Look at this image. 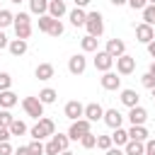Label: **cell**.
<instances>
[{
	"label": "cell",
	"mask_w": 155,
	"mask_h": 155,
	"mask_svg": "<svg viewBox=\"0 0 155 155\" xmlns=\"http://www.w3.org/2000/svg\"><path fill=\"white\" fill-rule=\"evenodd\" d=\"M44 107H46V104H44L39 97H24V99H22V109L27 111V116H34L36 121L44 116Z\"/></svg>",
	"instance_id": "obj_1"
},
{
	"label": "cell",
	"mask_w": 155,
	"mask_h": 155,
	"mask_svg": "<svg viewBox=\"0 0 155 155\" xmlns=\"http://www.w3.org/2000/svg\"><path fill=\"white\" fill-rule=\"evenodd\" d=\"M85 27H87V34L102 36V31H104V17H102V12H87Z\"/></svg>",
	"instance_id": "obj_2"
},
{
	"label": "cell",
	"mask_w": 155,
	"mask_h": 155,
	"mask_svg": "<svg viewBox=\"0 0 155 155\" xmlns=\"http://www.w3.org/2000/svg\"><path fill=\"white\" fill-rule=\"evenodd\" d=\"M92 131V121H87V119H78V121H73L70 124V128H68V136H70V140H80L85 133H90Z\"/></svg>",
	"instance_id": "obj_3"
},
{
	"label": "cell",
	"mask_w": 155,
	"mask_h": 155,
	"mask_svg": "<svg viewBox=\"0 0 155 155\" xmlns=\"http://www.w3.org/2000/svg\"><path fill=\"white\" fill-rule=\"evenodd\" d=\"M133 70H136V58H133V56L124 53V56L116 58V73H119V75H131Z\"/></svg>",
	"instance_id": "obj_4"
},
{
	"label": "cell",
	"mask_w": 155,
	"mask_h": 155,
	"mask_svg": "<svg viewBox=\"0 0 155 155\" xmlns=\"http://www.w3.org/2000/svg\"><path fill=\"white\" fill-rule=\"evenodd\" d=\"M114 63H116V58H111L107 51H94V68H97V70L107 73V70H111Z\"/></svg>",
	"instance_id": "obj_5"
},
{
	"label": "cell",
	"mask_w": 155,
	"mask_h": 155,
	"mask_svg": "<svg viewBox=\"0 0 155 155\" xmlns=\"http://www.w3.org/2000/svg\"><path fill=\"white\" fill-rule=\"evenodd\" d=\"M85 68H87V58H85L82 53H75V56L68 58V70H70L73 75H82Z\"/></svg>",
	"instance_id": "obj_6"
},
{
	"label": "cell",
	"mask_w": 155,
	"mask_h": 155,
	"mask_svg": "<svg viewBox=\"0 0 155 155\" xmlns=\"http://www.w3.org/2000/svg\"><path fill=\"white\" fill-rule=\"evenodd\" d=\"M63 111H65V116H68L70 121H78V119H82V116H85V107H82L78 99H70V102L65 104V109H63Z\"/></svg>",
	"instance_id": "obj_7"
},
{
	"label": "cell",
	"mask_w": 155,
	"mask_h": 155,
	"mask_svg": "<svg viewBox=\"0 0 155 155\" xmlns=\"http://www.w3.org/2000/svg\"><path fill=\"white\" fill-rule=\"evenodd\" d=\"M136 39L140 41V44H150L153 39H155V29H153V24H138L136 27Z\"/></svg>",
	"instance_id": "obj_8"
},
{
	"label": "cell",
	"mask_w": 155,
	"mask_h": 155,
	"mask_svg": "<svg viewBox=\"0 0 155 155\" xmlns=\"http://www.w3.org/2000/svg\"><path fill=\"white\" fill-rule=\"evenodd\" d=\"M99 82H102V87H104V90H109V92H114V90H119V87H121V78H119L116 73H111V70H107V73L99 78Z\"/></svg>",
	"instance_id": "obj_9"
},
{
	"label": "cell",
	"mask_w": 155,
	"mask_h": 155,
	"mask_svg": "<svg viewBox=\"0 0 155 155\" xmlns=\"http://www.w3.org/2000/svg\"><path fill=\"white\" fill-rule=\"evenodd\" d=\"M102 121L114 131V128H119V126L124 124V116H121V111H119V109H107V111H104V116H102Z\"/></svg>",
	"instance_id": "obj_10"
},
{
	"label": "cell",
	"mask_w": 155,
	"mask_h": 155,
	"mask_svg": "<svg viewBox=\"0 0 155 155\" xmlns=\"http://www.w3.org/2000/svg\"><path fill=\"white\" fill-rule=\"evenodd\" d=\"M104 51H107L111 58H119V56H124V53H126V44H124L121 39H116V36H114V39H109V41H107V48H104Z\"/></svg>",
	"instance_id": "obj_11"
},
{
	"label": "cell",
	"mask_w": 155,
	"mask_h": 155,
	"mask_svg": "<svg viewBox=\"0 0 155 155\" xmlns=\"http://www.w3.org/2000/svg\"><path fill=\"white\" fill-rule=\"evenodd\" d=\"M128 121H131V126H143L145 121H148V111L138 104V107H131V111H128Z\"/></svg>",
	"instance_id": "obj_12"
},
{
	"label": "cell",
	"mask_w": 155,
	"mask_h": 155,
	"mask_svg": "<svg viewBox=\"0 0 155 155\" xmlns=\"http://www.w3.org/2000/svg\"><path fill=\"white\" fill-rule=\"evenodd\" d=\"M102 116H104V109H102L97 102L85 104V119H87V121H99Z\"/></svg>",
	"instance_id": "obj_13"
},
{
	"label": "cell",
	"mask_w": 155,
	"mask_h": 155,
	"mask_svg": "<svg viewBox=\"0 0 155 155\" xmlns=\"http://www.w3.org/2000/svg\"><path fill=\"white\" fill-rule=\"evenodd\" d=\"M65 12H68V7H65V0H48V15H51V17L61 19Z\"/></svg>",
	"instance_id": "obj_14"
},
{
	"label": "cell",
	"mask_w": 155,
	"mask_h": 155,
	"mask_svg": "<svg viewBox=\"0 0 155 155\" xmlns=\"http://www.w3.org/2000/svg\"><path fill=\"white\" fill-rule=\"evenodd\" d=\"M138 102H140V97H138V92L136 90H121V104L124 107H138Z\"/></svg>",
	"instance_id": "obj_15"
},
{
	"label": "cell",
	"mask_w": 155,
	"mask_h": 155,
	"mask_svg": "<svg viewBox=\"0 0 155 155\" xmlns=\"http://www.w3.org/2000/svg\"><path fill=\"white\" fill-rule=\"evenodd\" d=\"M7 48H10V53H12V56H24V53H27V48H29V44H27V39H12Z\"/></svg>",
	"instance_id": "obj_16"
},
{
	"label": "cell",
	"mask_w": 155,
	"mask_h": 155,
	"mask_svg": "<svg viewBox=\"0 0 155 155\" xmlns=\"http://www.w3.org/2000/svg\"><path fill=\"white\" fill-rule=\"evenodd\" d=\"M17 104V94L12 90H2L0 92V109H12Z\"/></svg>",
	"instance_id": "obj_17"
},
{
	"label": "cell",
	"mask_w": 155,
	"mask_h": 155,
	"mask_svg": "<svg viewBox=\"0 0 155 155\" xmlns=\"http://www.w3.org/2000/svg\"><path fill=\"white\" fill-rule=\"evenodd\" d=\"M70 24L73 27H85V19H87V12L82 10V7H75V10H70Z\"/></svg>",
	"instance_id": "obj_18"
},
{
	"label": "cell",
	"mask_w": 155,
	"mask_h": 155,
	"mask_svg": "<svg viewBox=\"0 0 155 155\" xmlns=\"http://www.w3.org/2000/svg\"><path fill=\"white\" fill-rule=\"evenodd\" d=\"M148 136H150V133H148L145 126H131V128H128V138H131V140H140V143H145Z\"/></svg>",
	"instance_id": "obj_19"
},
{
	"label": "cell",
	"mask_w": 155,
	"mask_h": 155,
	"mask_svg": "<svg viewBox=\"0 0 155 155\" xmlns=\"http://www.w3.org/2000/svg\"><path fill=\"white\" fill-rule=\"evenodd\" d=\"M124 153H126V155H145V143H140V140H128V143L124 145Z\"/></svg>",
	"instance_id": "obj_20"
},
{
	"label": "cell",
	"mask_w": 155,
	"mask_h": 155,
	"mask_svg": "<svg viewBox=\"0 0 155 155\" xmlns=\"http://www.w3.org/2000/svg\"><path fill=\"white\" fill-rule=\"evenodd\" d=\"M34 75H36L39 80H51V78H53V65H51V63H39L36 70H34Z\"/></svg>",
	"instance_id": "obj_21"
},
{
	"label": "cell",
	"mask_w": 155,
	"mask_h": 155,
	"mask_svg": "<svg viewBox=\"0 0 155 155\" xmlns=\"http://www.w3.org/2000/svg\"><path fill=\"white\" fill-rule=\"evenodd\" d=\"M29 10L34 15H48V0H29Z\"/></svg>",
	"instance_id": "obj_22"
},
{
	"label": "cell",
	"mask_w": 155,
	"mask_h": 155,
	"mask_svg": "<svg viewBox=\"0 0 155 155\" xmlns=\"http://www.w3.org/2000/svg\"><path fill=\"white\" fill-rule=\"evenodd\" d=\"M80 46H82V51H85V53H92V51H97V36H92V34L82 36V39H80Z\"/></svg>",
	"instance_id": "obj_23"
},
{
	"label": "cell",
	"mask_w": 155,
	"mask_h": 155,
	"mask_svg": "<svg viewBox=\"0 0 155 155\" xmlns=\"http://www.w3.org/2000/svg\"><path fill=\"white\" fill-rule=\"evenodd\" d=\"M111 140H114V145H126L131 138H128V131H124V128L119 126V128H114V133H111Z\"/></svg>",
	"instance_id": "obj_24"
},
{
	"label": "cell",
	"mask_w": 155,
	"mask_h": 155,
	"mask_svg": "<svg viewBox=\"0 0 155 155\" xmlns=\"http://www.w3.org/2000/svg\"><path fill=\"white\" fill-rule=\"evenodd\" d=\"M56 97H58V92H56L53 87H44V90L39 92V99H41L44 104H53V102H56Z\"/></svg>",
	"instance_id": "obj_25"
},
{
	"label": "cell",
	"mask_w": 155,
	"mask_h": 155,
	"mask_svg": "<svg viewBox=\"0 0 155 155\" xmlns=\"http://www.w3.org/2000/svg\"><path fill=\"white\" fill-rule=\"evenodd\" d=\"M10 133H12V136H24V133H27V124H24L22 119H15V121L10 124Z\"/></svg>",
	"instance_id": "obj_26"
},
{
	"label": "cell",
	"mask_w": 155,
	"mask_h": 155,
	"mask_svg": "<svg viewBox=\"0 0 155 155\" xmlns=\"http://www.w3.org/2000/svg\"><path fill=\"white\" fill-rule=\"evenodd\" d=\"M53 19H56V17H51V15H41V17H39V31L48 34V31H51V24H53Z\"/></svg>",
	"instance_id": "obj_27"
},
{
	"label": "cell",
	"mask_w": 155,
	"mask_h": 155,
	"mask_svg": "<svg viewBox=\"0 0 155 155\" xmlns=\"http://www.w3.org/2000/svg\"><path fill=\"white\" fill-rule=\"evenodd\" d=\"M39 126L46 131V136H53V133H56V124H53V119H48V116H41V119H39Z\"/></svg>",
	"instance_id": "obj_28"
},
{
	"label": "cell",
	"mask_w": 155,
	"mask_h": 155,
	"mask_svg": "<svg viewBox=\"0 0 155 155\" xmlns=\"http://www.w3.org/2000/svg\"><path fill=\"white\" fill-rule=\"evenodd\" d=\"M15 34H17V39H29L31 36V24H15Z\"/></svg>",
	"instance_id": "obj_29"
},
{
	"label": "cell",
	"mask_w": 155,
	"mask_h": 155,
	"mask_svg": "<svg viewBox=\"0 0 155 155\" xmlns=\"http://www.w3.org/2000/svg\"><path fill=\"white\" fill-rule=\"evenodd\" d=\"M80 145H82L85 150H90V148H94V145H97V136H94L92 131H90V133H85V136L80 138Z\"/></svg>",
	"instance_id": "obj_30"
},
{
	"label": "cell",
	"mask_w": 155,
	"mask_h": 155,
	"mask_svg": "<svg viewBox=\"0 0 155 155\" xmlns=\"http://www.w3.org/2000/svg\"><path fill=\"white\" fill-rule=\"evenodd\" d=\"M27 148H29L31 155H44V153H46V145H44L41 140H36V138H31V143H29Z\"/></svg>",
	"instance_id": "obj_31"
},
{
	"label": "cell",
	"mask_w": 155,
	"mask_h": 155,
	"mask_svg": "<svg viewBox=\"0 0 155 155\" xmlns=\"http://www.w3.org/2000/svg\"><path fill=\"white\" fill-rule=\"evenodd\" d=\"M143 22H145V24H155V5L148 2V5L143 7Z\"/></svg>",
	"instance_id": "obj_32"
},
{
	"label": "cell",
	"mask_w": 155,
	"mask_h": 155,
	"mask_svg": "<svg viewBox=\"0 0 155 155\" xmlns=\"http://www.w3.org/2000/svg\"><path fill=\"white\" fill-rule=\"evenodd\" d=\"M10 24H15V15L10 10H0V29H5Z\"/></svg>",
	"instance_id": "obj_33"
},
{
	"label": "cell",
	"mask_w": 155,
	"mask_h": 155,
	"mask_svg": "<svg viewBox=\"0 0 155 155\" xmlns=\"http://www.w3.org/2000/svg\"><path fill=\"white\" fill-rule=\"evenodd\" d=\"M111 145H114L111 136H97V148H99V150H104V153H107Z\"/></svg>",
	"instance_id": "obj_34"
},
{
	"label": "cell",
	"mask_w": 155,
	"mask_h": 155,
	"mask_svg": "<svg viewBox=\"0 0 155 155\" xmlns=\"http://www.w3.org/2000/svg\"><path fill=\"white\" fill-rule=\"evenodd\" d=\"M51 138H53V140L58 143V148H61V150H68V143H70V136H63V133H53Z\"/></svg>",
	"instance_id": "obj_35"
},
{
	"label": "cell",
	"mask_w": 155,
	"mask_h": 155,
	"mask_svg": "<svg viewBox=\"0 0 155 155\" xmlns=\"http://www.w3.org/2000/svg\"><path fill=\"white\" fill-rule=\"evenodd\" d=\"M15 121V116L10 114V109H0V126H5V128H10V124Z\"/></svg>",
	"instance_id": "obj_36"
},
{
	"label": "cell",
	"mask_w": 155,
	"mask_h": 155,
	"mask_svg": "<svg viewBox=\"0 0 155 155\" xmlns=\"http://www.w3.org/2000/svg\"><path fill=\"white\" fill-rule=\"evenodd\" d=\"M140 85H143L145 90L153 92V90H155V75H153V73H145V75L140 78Z\"/></svg>",
	"instance_id": "obj_37"
},
{
	"label": "cell",
	"mask_w": 155,
	"mask_h": 155,
	"mask_svg": "<svg viewBox=\"0 0 155 155\" xmlns=\"http://www.w3.org/2000/svg\"><path fill=\"white\" fill-rule=\"evenodd\" d=\"M12 87V75L10 73H0V92Z\"/></svg>",
	"instance_id": "obj_38"
},
{
	"label": "cell",
	"mask_w": 155,
	"mask_h": 155,
	"mask_svg": "<svg viewBox=\"0 0 155 155\" xmlns=\"http://www.w3.org/2000/svg\"><path fill=\"white\" fill-rule=\"evenodd\" d=\"M63 31H65V29H63V22H61V19H53V24H51V31H48V34H51V36H61Z\"/></svg>",
	"instance_id": "obj_39"
},
{
	"label": "cell",
	"mask_w": 155,
	"mask_h": 155,
	"mask_svg": "<svg viewBox=\"0 0 155 155\" xmlns=\"http://www.w3.org/2000/svg\"><path fill=\"white\" fill-rule=\"evenodd\" d=\"M15 24H31V19L27 12H19V15H15Z\"/></svg>",
	"instance_id": "obj_40"
},
{
	"label": "cell",
	"mask_w": 155,
	"mask_h": 155,
	"mask_svg": "<svg viewBox=\"0 0 155 155\" xmlns=\"http://www.w3.org/2000/svg\"><path fill=\"white\" fill-rule=\"evenodd\" d=\"M148 5V0H128V7L131 10H143Z\"/></svg>",
	"instance_id": "obj_41"
},
{
	"label": "cell",
	"mask_w": 155,
	"mask_h": 155,
	"mask_svg": "<svg viewBox=\"0 0 155 155\" xmlns=\"http://www.w3.org/2000/svg\"><path fill=\"white\" fill-rule=\"evenodd\" d=\"M15 150H12V145H10V140H2L0 143V155H12Z\"/></svg>",
	"instance_id": "obj_42"
},
{
	"label": "cell",
	"mask_w": 155,
	"mask_h": 155,
	"mask_svg": "<svg viewBox=\"0 0 155 155\" xmlns=\"http://www.w3.org/2000/svg\"><path fill=\"white\" fill-rule=\"evenodd\" d=\"M12 138V133H10V128H5V126H0V143L2 140H10Z\"/></svg>",
	"instance_id": "obj_43"
},
{
	"label": "cell",
	"mask_w": 155,
	"mask_h": 155,
	"mask_svg": "<svg viewBox=\"0 0 155 155\" xmlns=\"http://www.w3.org/2000/svg\"><path fill=\"white\" fill-rule=\"evenodd\" d=\"M145 153L155 155V138H148V140H145Z\"/></svg>",
	"instance_id": "obj_44"
},
{
	"label": "cell",
	"mask_w": 155,
	"mask_h": 155,
	"mask_svg": "<svg viewBox=\"0 0 155 155\" xmlns=\"http://www.w3.org/2000/svg\"><path fill=\"white\" fill-rule=\"evenodd\" d=\"M7 46H10V41H7V36H5V31L0 29V51H2V48H7Z\"/></svg>",
	"instance_id": "obj_45"
},
{
	"label": "cell",
	"mask_w": 155,
	"mask_h": 155,
	"mask_svg": "<svg viewBox=\"0 0 155 155\" xmlns=\"http://www.w3.org/2000/svg\"><path fill=\"white\" fill-rule=\"evenodd\" d=\"M104 155H126V153H124V150H121V148L116 145V148H109V150H107Z\"/></svg>",
	"instance_id": "obj_46"
},
{
	"label": "cell",
	"mask_w": 155,
	"mask_h": 155,
	"mask_svg": "<svg viewBox=\"0 0 155 155\" xmlns=\"http://www.w3.org/2000/svg\"><path fill=\"white\" fill-rule=\"evenodd\" d=\"M15 155H31V153H29V148H27V145H19V148L15 150Z\"/></svg>",
	"instance_id": "obj_47"
},
{
	"label": "cell",
	"mask_w": 155,
	"mask_h": 155,
	"mask_svg": "<svg viewBox=\"0 0 155 155\" xmlns=\"http://www.w3.org/2000/svg\"><path fill=\"white\" fill-rule=\"evenodd\" d=\"M73 2H75V7H87L92 0H73Z\"/></svg>",
	"instance_id": "obj_48"
},
{
	"label": "cell",
	"mask_w": 155,
	"mask_h": 155,
	"mask_svg": "<svg viewBox=\"0 0 155 155\" xmlns=\"http://www.w3.org/2000/svg\"><path fill=\"white\" fill-rule=\"evenodd\" d=\"M145 46H148V53H150V56H153V58H155V39H153V41H150V44H145Z\"/></svg>",
	"instance_id": "obj_49"
},
{
	"label": "cell",
	"mask_w": 155,
	"mask_h": 155,
	"mask_svg": "<svg viewBox=\"0 0 155 155\" xmlns=\"http://www.w3.org/2000/svg\"><path fill=\"white\" fill-rule=\"evenodd\" d=\"M111 5H116V7H121V5H128V0H109Z\"/></svg>",
	"instance_id": "obj_50"
},
{
	"label": "cell",
	"mask_w": 155,
	"mask_h": 155,
	"mask_svg": "<svg viewBox=\"0 0 155 155\" xmlns=\"http://www.w3.org/2000/svg\"><path fill=\"white\" fill-rule=\"evenodd\" d=\"M148 73H153V75H155V61L150 63V70H148Z\"/></svg>",
	"instance_id": "obj_51"
},
{
	"label": "cell",
	"mask_w": 155,
	"mask_h": 155,
	"mask_svg": "<svg viewBox=\"0 0 155 155\" xmlns=\"http://www.w3.org/2000/svg\"><path fill=\"white\" fill-rule=\"evenodd\" d=\"M10 2H15V5H19V2H24V0H10Z\"/></svg>",
	"instance_id": "obj_52"
},
{
	"label": "cell",
	"mask_w": 155,
	"mask_h": 155,
	"mask_svg": "<svg viewBox=\"0 0 155 155\" xmlns=\"http://www.w3.org/2000/svg\"><path fill=\"white\" fill-rule=\"evenodd\" d=\"M61 155H73V153H70V150H63V153H61Z\"/></svg>",
	"instance_id": "obj_53"
},
{
	"label": "cell",
	"mask_w": 155,
	"mask_h": 155,
	"mask_svg": "<svg viewBox=\"0 0 155 155\" xmlns=\"http://www.w3.org/2000/svg\"><path fill=\"white\" fill-rule=\"evenodd\" d=\"M148 2H150V5H155V0H148Z\"/></svg>",
	"instance_id": "obj_54"
},
{
	"label": "cell",
	"mask_w": 155,
	"mask_h": 155,
	"mask_svg": "<svg viewBox=\"0 0 155 155\" xmlns=\"http://www.w3.org/2000/svg\"><path fill=\"white\" fill-rule=\"evenodd\" d=\"M153 99H155V90H153Z\"/></svg>",
	"instance_id": "obj_55"
},
{
	"label": "cell",
	"mask_w": 155,
	"mask_h": 155,
	"mask_svg": "<svg viewBox=\"0 0 155 155\" xmlns=\"http://www.w3.org/2000/svg\"><path fill=\"white\" fill-rule=\"evenodd\" d=\"M145 155H150V153H145Z\"/></svg>",
	"instance_id": "obj_56"
},
{
	"label": "cell",
	"mask_w": 155,
	"mask_h": 155,
	"mask_svg": "<svg viewBox=\"0 0 155 155\" xmlns=\"http://www.w3.org/2000/svg\"><path fill=\"white\" fill-rule=\"evenodd\" d=\"M0 10H2V7H0Z\"/></svg>",
	"instance_id": "obj_57"
}]
</instances>
